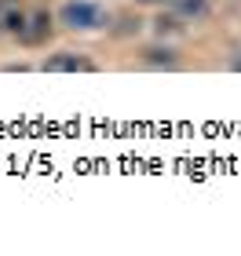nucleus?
I'll return each instance as SVG.
<instances>
[{
  "label": "nucleus",
  "mask_w": 241,
  "mask_h": 256,
  "mask_svg": "<svg viewBox=\"0 0 241 256\" xmlns=\"http://www.w3.org/2000/svg\"><path fill=\"white\" fill-rule=\"evenodd\" d=\"M172 11H176L179 18H201L209 15V0H168Z\"/></svg>",
  "instance_id": "obj_5"
},
{
  "label": "nucleus",
  "mask_w": 241,
  "mask_h": 256,
  "mask_svg": "<svg viewBox=\"0 0 241 256\" xmlns=\"http://www.w3.org/2000/svg\"><path fill=\"white\" fill-rule=\"evenodd\" d=\"M231 66H234V70H241V52L234 55V62H231Z\"/></svg>",
  "instance_id": "obj_7"
},
{
  "label": "nucleus",
  "mask_w": 241,
  "mask_h": 256,
  "mask_svg": "<svg viewBox=\"0 0 241 256\" xmlns=\"http://www.w3.org/2000/svg\"><path fill=\"white\" fill-rule=\"evenodd\" d=\"M135 4H161V0H135Z\"/></svg>",
  "instance_id": "obj_8"
},
{
  "label": "nucleus",
  "mask_w": 241,
  "mask_h": 256,
  "mask_svg": "<svg viewBox=\"0 0 241 256\" xmlns=\"http://www.w3.org/2000/svg\"><path fill=\"white\" fill-rule=\"evenodd\" d=\"M48 74H95V62L88 55H77V52H59L44 62Z\"/></svg>",
  "instance_id": "obj_2"
},
{
  "label": "nucleus",
  "mask_w": 241,
  "mask_h": 256,
  "mask_svg": "<svg viewBox=\"0 0 241 256\" xmlns=\"http://www.w3.org/2000/svg\"><path fill=\"white\" fill-rule=\"evenodd\" d=\"M59 18H62V26L73 30V33H95V30L106 26V11L99 4H91V0H66Z\"/></svg>",
  "instance_id": "obj_1"
},
{
  "label": "nucleus",
  "mask_w": 241,
  "mask_h": 256,
  "mask_svg": "<svg viewBox=\"0 0 241 256\" xmlns=\"http://www.w3.org/2000/svg\"><path fill=\"white\" fill-rule=\"evenodd\" d=\"M146 62H154V66H161V62H165V66H176V55H172L168 48H165V52L154 48V52H146Z\"/></svg>",
  "instance_id": "obj_6"
},
{
  "label": "nucleus",
  "mask_w": 241,
  "mask_h": 256,
  "mask_svg": "<svg viewBox=\"0 0 241 256\" xmlns=\"http://www.w3.org/2000/svg\"><path fill=\"white\" fill-rule=\"evenodd\" d=\"M48 33H51V15H48V11H33V15L22 22L18 37L26 44H40V40H48Z\"/></svg>",
  "instance_id": "obj_3"
},
{
  "label": "nucleus",
  "mask_w": 241,
  "mask_h": 256,
  "mask_svg": "<svg viewBox=\"0 0 241 256\" xmlns=\"http://www.w3.org/2000/svg\"><path fill=\"white\" fill-rule=\"evenodd\" d=\"M22 22H26L22 0H0V33H22Z\"/></svg>",
  "instance_id": "obj_4"
}]
</instances>
